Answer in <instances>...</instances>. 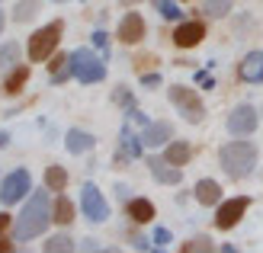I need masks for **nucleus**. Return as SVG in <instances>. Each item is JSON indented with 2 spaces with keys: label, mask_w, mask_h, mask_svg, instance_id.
Listing matches in <instances>:
<instances>
[{
  "label": "nucleus",
  "mask_w": 263,
  "mask_h": 253,
  "mask_svg": "<svg viewBox=\"0 0 263 253\" xmlns=\"http://www.w3.org/2000/svg\"><path fill=\"white\" fill-rule=\"evenodd\" d=\"M132 244H135V247H138V250H148V247H151V244H148V241H144V237H135V241H132Z\"/></svg>",
  "instance_id": "obj_35"
},
{
  "label": "nucleus",
  "mask_w": 263,
  "mask_h": 253,
  "mask_svg": "<svg viewBox=\"0 0 263 253\" xmlns=\"http://www.w3.org/2000/svg\"><path fill=\"white\" fill-rule=\"evenodd\" d=\"M7 224H10V215H0V231H4Z\"/></svg>",
  "instance_id": "obj_37"
},
{
  "label": "nucleus",
  "mask_w": 263,
  "mask_h": 253,
  "mask_svg": "<svg viewBox=\"0 0 263 253\" xmlns=\"http://www.w3.org/2000/svg\"><path fill=\"white\" fill-rule=\"evenodd\" d=\"M93 45L103 51V55H109V35L106 32H93Z\"/></svg>",
  "instance_id": "obj_31"
},
{
  "label": "nucleus",
  "mask_w": 263,
  "mask_h": 253,
  "mask_svg": "<svg viewBox=\"0 0 263 253\" xmlns=\"http://www.w3.org/2000/svg\"><path fill=\"white\" fill-rule=\"evenodd\" d=\"M148 167H151V177L157 183H164V186H177L183 180V173L177 164H170L167 157H148Z\"/></svg>",
  "instance_id": "obj_11"
},
{
  "label": "nucleus",
  "mask_w": 263,
  "mask_h": 253,
  "mask_svg": "<svg viewBox=\"0 0 263 253\" xmlns=\"http://www.w3.org/2000/svg\"><path fill=\"white\" fill-rule=\"evenodd\" d=\"M257 122H260L257 109L244 103V106H238V109L228 115V131H231V135H251V131L257 128Z\"/></svg>",
  "instance_id": "obj_9"
},
{
  "label": "nucleus",
  "mask_w": 263,
  "mask_h": 253,
  "mask_svg": "<svg viewBox=\"0 0 263 253\" xmlns=\"http://www.w3.org/2000/svg\"><path fill=\"white\" fill-rule=\"evenodd\" d=\"M0 29H4V13H0Z\"/></svg>",
  "instance_id": "obj_39"
},
{
  "label": "nucleus",
  "mask_w": 263,
  "mask_h": 253,
  "mask_svg": "<svg viewBox=\"0 0 263 253\" xmlns=\"http://www.w3.org/2000/svg\"><path fill=\"white\" fill-rule=\"evenodd\" d=\"M221 170L228 173L231 180H247L257 167V148L251 141H228L218 154Z\"/></svg>",
  "instance_id": "obj_2"
},
{
  "label": "nucleus",
  "mask_w": 263,
  "mask_h": 253,
  "mask_svg": "<svg viewBox=\"0 0 263 253\" xmlns=\"http://www.w3.org/2000/svg\"><path fill=\"white\" fill-rule=\"evenodd\" d=\"M68 74H71V58L58 55L55 61H51V84H61V81H68Z\"/></svg>",
  "instance_id": "obj_24"
},
{
  "label": "nucleus",
  "mask_w": 263,
  "mask_h": 253,
  "mask_svg": "<svg viewBox=\"0 0 263 253\" xmlns=\"http://www.w3.org/2000/svg\"><path fill=\"white\" fill-rule=\"evenodd\" d=\"M196 250H202V253H209V250H212V241H209V237H196V241H190V244H183V253H196Z\"/></svg>",
  "instance_id": "obj_29"
},
{
  "label": "nucleus",
  "mask_w": 263,
  "mask_h": 253,
  "mask_svg": "<svg viewBox=\"0 0 263 253\" xmlns=\"http://www.w3.org/2000/svg\"><path fill=\"white\" fill-rule=\"evenodd\" d=\"M51 218L58 224H71L74 221V205L68 202V196H58L55 199V208H51Z\"/></svg>",
  "instance_id": "obj_19"
},
{
  "label": "nucleus",
  "mask_w": 263,
  "mask_h": 253,
  "mask_svg": "<svg viewBox=\"0 0 263 253\" xmlns=\"http://www.w3.org/2000/svg\"><path fill=\"white\" fill-rule=\"evenodd\" d=\"M164 157H167L170 164L183 167V164H186L190 157H193V151H190V144H186V141H170V144H167V151H164Z\"/></svg>",
  "instance_id": "obj_18"
},
{
  "label": "nucleus",
  "mask_w": 263,
  "mask_h": 253,
  "mask_svg": "<svg viewBox=\"0 0 263 253\" xmlns=\"http://www.w3.org/2000/svg\"><path fill=\"white\" fill-rule=\"evenodd\" d=\"M7 250H13V244L7 241V237H0V253H7Z\"/></svg>",
  "instance_id": "obj_36"
},
{
  "label": "nucleus",
  "mask_w": 263,
  "mask_h": 253,
  "mask_svg": "<svg viewBox=\"0 0 263 253\" xmlns=\"http://www.w3.org/2000/svg\"><path fill=\"white\" fill-rule=\"evenodd\" d=\"M4 144H7V135H4V131H0V148H4Z\"/></svg>",
  "instance_id": "obj_38"
},
{
  "label": "nucleus",
  "mask_w": 263,
  "mask_h": 253,
  "mask_svg": "<svg viewBox=\"0 0 263 253\" xmlns=\"http://www.w3.org/2000/svg\"><path fill=\"white\" fill-rule=\"evenodd\" d=\"M154 244H157V247L170 244V231H167V228H157V231H154Z\"/></svg>",
  "instance_id": "obj_32"
},
{
  "label": "nucleus",
  "mask_w": 263,
  "mask_h": 253,
  "mask_svg": "<svg viewBox=\"0 0 263 253\" xmlns=\"http://www.w3.org/2000/svg\"><path fill=\"white\" fill-rule=\"evenodd\" d=\"M247 205H251V199H247V196H238V199H228V202H221V205H218V211H215V224H218L221 231L234 228V224L244 218Z\"/></svg>",
  "instance_id": "obj_8"
},
{
  "label": "nucleus",
  "mask_w": 263,
  "mask_h": 253,
  "mask_svg": "<svg viewBox=\"0 0 263 253\" xmlns=\"http://www.w3.org/2000/svg\"><path fill=\"white\" fill-rule=\"evenodd\" d=\"M141 84H144V87H157V84H161V74H144Z\"/></svg>",
  "instance_id": "obj_33"
},
{
  "label": "nucleus",
  "mask_w": 263,
  "mask_h": 253,
  "mask_svg": "<svg viewBox=\"0 0 263 253\" xmlns=\"http://www.w3.org/2000/svg\"><path fill=\"white\" fill-rule=\"evenodd\" d=\"M45 250H48V253H64V250H74V241H71L68 234H55V237H51V241L45 244Z\"/></svg>",
  "instance_id": "obj_27"
},
{
  "label": "nucleus",
  "mask_w": 263,
  "mask_h": 253,
  "mask_svg": "<svg viewBox=\"0 0 263 253\" xmlns=\"http://www.w3.org/2000/svg\"><path fill=\"white\" fill-rule=\"evenodd\" d=\"M71 77H77L81 84H100L106 77V64L90 48H74L71 51Z\"/></svg>",
  "instance_id": "obj_3"
},
{
  "label": "nucleus",
  "mask_w": 263,
  "mask_h": 253,
  "mask_svg": "<svg viewBox=\"0 0 263 253\" xmlns=\"http://www.w3.org/2000/svg\"><path fill=\"white\" fill-rule=\"evenodd\" d=\"M128 4H132V0H128Z\"/></svg>",
  "instance_id": "obj_40"
},
{
  "label": "nucleus",
  "mask_w": 263,
  "mask_h": 253,
  "mask_svg": "<svg viewBox=\"0 0 263 253\" xmlns=\"http://www.w3.org/2000/svg\"><path fill=\"white\" fill-rule=\"evenodd\" d=\"M51 221H55V218H51L48 196H45V192H35L29 202H26V208L20 211L13 234H16V241H32V237H39V234H42Z\"/></svg>",
  "instance_id": "obj_1"
},
{
  "label": "nucleus",
  "mask_w": 263,
  "mask_h": 253,
  "mask_svg": "<svg viewBox=\"0 0 263 253\" xmlns=\"http://www.w3.org/2000/svg\"><path fill=\"white\" fill-rule=\"evenodd\" d=\"M128 218L138 221V224H148L154 218V205L148 202V199H132L128 202Z\"/></svg>",
  "instance_id": "obj_17"
},
{
  "label": "nucleus",
  "mask_w": 263,
  "mask_h": 253,
  "mask_svg": "<svg viewBox=\"0 0 263 253\" xmlns=\"http://www.w3.org/2000/svg\"><path fill=\"white\" fill-rule=\"evenodd\" d=\"M154 7H157V13H161L164 20H180V16H183L174 0H154Z\"/></svg>",
  "instance_id": "obj_28"
},
{
  "label": "nucleus",
  "mask_w": 263,
  "mask_h": 253,
  "mask_svg": "<svg viewBox=\"0 0 263 253\" xmlns=\"http://www.w3.org/2000/svg\"><path fill=\"white\" fill-rule=\"evenodd\" d=\"M26 81H29V68H16V71L7 77V87H4V90H7V93H20Z\"/></svg>",
  "instance_id": "obj_25"
},
{
  "label": "nucleus",
  "mask_w": 263,
  "mask_h": 253,
  "mask_svg": "<svg viewBox=\"0 0 263 253\" xmlns=\"http://www.w3.org/2000/svg\"><path fill=\"white\" fill-rule=\"evenodd\" d=\"M138 154H141V135L135 138V135L125 128V131H122V154H119V157H122V161H132V157H138Z\"/></svg>",
  "instance_id": "obj_21"
},
{
  "label": "nucleus",
  "mask_w": 263,
  "mask_h": 253,
  "mask_svg": "<svg viewBox=\"0 0 263 253\" xmlns=\"http://www.w3.org/2000/svg\"><path fill=\"white\" fill-rule=\"evenodd\" d=\"M29 186H32V180H29V170H13L10 177L0 183V202L4 205H13V202H20V199L29 192Z\"/></svg>",
  "instance_id": "obj_6"
},
{
  "label": "nucleus",
  "mask_w": 263,
  "mask_h": 253,
  "mask_svg": "<svg viewBox=\"0 0 263 253\" xmlns=\"http://www.w3.org/2000/svg\"><path fill=\"white\" fill-rule=\"evenodd\" d=\"M205 38V26L199 20H190V23H180L177 32H174V45L177 48H196Z\"/></svg>",
  "instance_id": "obj_10"
},
{
  "label": "nucleus",
  "mask_w": 263,
  "mask_h": 253,
  "mask_svg": "<svg viewBox=\"0 0 263 253\" xmlns=\"http://www.w3.org/2000/svg\"><path fill=\"white\" fill-rule=\"evenodd\" d=\"M196 199L202 205H218L221 202V186L215 180H199L196 183Z\"/></svg>",
  "instance_id": "obj_16"
},
{
  "label": "nucleus",
  "mask_w": 263,
  "mask_h": 253,
  "mask_svg": "<svg viewBox=\"0 0 263 253\" xmlns=\"http://www.w3.org/2000/svg\"><path fill=\"white\" fill-rule=\"evenodd\" d=\"M45 186L51 192H61L64 186H68V170H64V167H48L45 170Z\"/></svg>",
  "instance_id": "obj_20"
},
{
  "label": "nucleus",
  "mask_w": 263,
  "mask_h": 253,
  "mask_svg": "<svg viewBox=\"0 0 263 253\" xmlns=\"http://www.w3.org/2000/svg\"><path fill=\"white\" fill-rule=\"evenodd\" d=\"M35 13H39V0H20L16 10H13V20H16V23H29Z\"/></svg>",
  "instance_id": "obj_23"
},
{
  "label": "nucleus",
  "mask_w": 263,
  "mask_h": 253,
  "mask_svg": "<svg viewBox=\"0 0 263 253\" xmlns=\"http://www.w3.org/2000/svg\"><path fill=\"white\" fill-rule=\"evenodd\" d=\"M170 93V103L180 109V115L186 119V122H202L205 119V106H202V100H199V93L196 90H190V87H183V84H174L167 90Z\"/></svg>",
  "instance_id": "obj_4"
},
{
  "label": "nucleus",
  "mask_w": 263,
  "mask_h": 253,
  "mask_svg": "<svg viewBox=\"0 0 263 253\" xmlns=\"http://www.w3.org/2000/svg\"><path fill=\"white\" fill-rule=\"evenodd\" d=\"M61 29H64V23H61V20H55V23L42 26L39 32H32V38H29V58H32V61H45L51 51L58 48Z\"/></svg>",
  "instance_id": "obj_5"
},
{
  "label": "nucleus",
  "mask_w": 263,
  "mask_h": 253,
  "mask_svg": "<svg viewBox=\"0 0 263 253\" xmlns=\"http://www.w3.org/2000/svg\"><path fill=\"white\" fill-rule=\"evenodd\" d=\"M170 135H174V128L167 122H148L141 131V144H148V148H157V144H167Z\"/></svg>",
  "instance_id": "obj_14"
},
{
  "label": "nucleus",
  "mask_w": 263,
  "mask_h": 253,
  "mask_svg": "<svg viewBox=\"0 0 263 253\" xmlns=\"http://www.w3.org/2000/svg\"><path fill=\"white\" fill-rule=\"evenodd\" d=\"M81 205H84V215L90 221H106L109 218V205H106V199H103V192L97 189L93 183H87L84 186V192H81Z\"/></svg>",
  "instance_id": "obj_7"
},
{
  "label": "nucleus",
  "mask_w": 263,
  "mask_h": 253,
  "mask_svg": "<svg viewBox=\"0 0 263 253\" xmlns=\"http://www.w3.org/2000/svg\"><path fill=\"white\" fill-rule=\"evenodd\" d=\"M196 81H199L202 87H215V81H212V77H209V74H199V77H196Z\"/></svg>",
  "instance_id": "obj_34"
},
{
  "label": "nucleus",
  "mask_w": 263,
  "mask_h": 253,
  "mask_svg": "<svg viewBox=\"0 0 263 253\" xmlns=\"http://www.w3.org/2000/svg\"><path fill=\"white\" fill-rule=\"evenodd\" d=\"M13 64H20V45H16V42L0 45V71L13 68Z\"/></svg>",
  "instance_id": "obj_22"
},
{
  "label": "nucleus",
  "mask_w": 263,
  "mask_h": 253,
  "mask_svg": "<svg viewBox=\"0 0 263 253\" xmlns=\"http://www.w3.org/2000/svg\"><path fill=\"white\" fill-rule=\"evenodd\" d=\"M144 38V20L138 16V13H125V20L119 23V42L125 45H135Z\"/></svg>",
  "instance_id": "obj_12"
},
{
  "label": "nucleus",
  "mask_w": 263,
  "mask_h": 253,
  "mask_svg": "<svg viewBox=\"0 0 263 253\" xmlns=\"http://www.w3.org/2000/svg\"><path fill=\"white\" fill-rule=\"evenodd\" d=\"M112 100L119 103V106H128V109H132V93H128L125 87H116V93H112Z\"/></svg>",
  "instance_id": "obj_30"
},
{
  "label": "nucleus",
  "mask_w": 263,
  "mask_h": 253,
  "mask_svg": "<svg viewBox=\"0 0 263 253\" xmlns=\"http://www.w3.org/2000/svg\"><path fill=\"white\" fill-rule=\"evenodd\" d=\"M231 7H234V0H202V10L209 16H225Z\"/></svg>",
  "instance_id": "obj_26"
},
{
  "label": "nucleus",
  "mask_w": 263,
  "mask_h": 253,
  "mask_svg": "<svg viewBox=\"0 0 263 253\" xmlns=\"http://www.w3.org/2000/svg\"><path fill=\"white\" fill-rule=\"evenodd\" d=\"M238 77L244 84H263V51H251V55L241 61Z\"/></svg>",
  "instance_id": "obj_13"
},
{
  "label": "nucleus",
  "mask_w": 263,
  "mask_h": 253,
  "mask_svg": "<svg viewBox=\"0 0 263 253\" xmlns=\"http://www.w3.org/2000/svg\"><path fill=\"white\" fill-rule=\"evenodd\" d=\"M64 144H68V151H71V154H84V151H93V144H97V138L90 135V131H81V128H71V131H68V138H64Z\"/></svg>",
  "instance_id": "obj_15"
}]
</instances>
